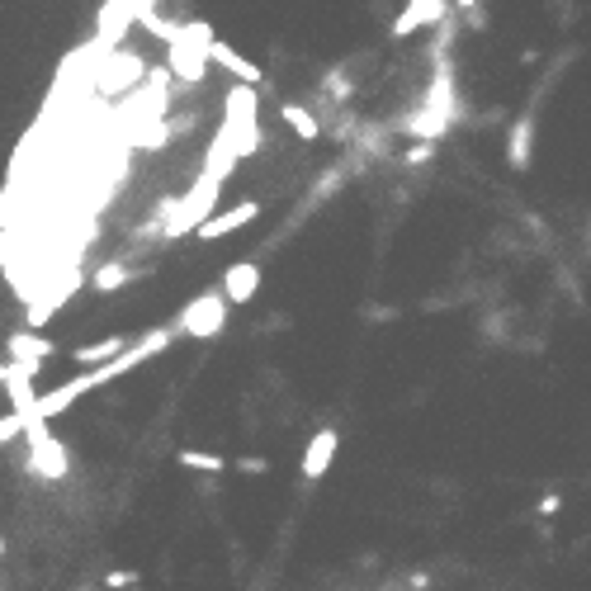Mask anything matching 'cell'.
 I'll use <instances>...</instances> for the list:
<instances>
[{
    "mask_svg": "<svg viewBox=\"0 0 591 591\" xmlns=\"http://www.w3.org/2000/svg\"><path fill=\"white\" fill-rule=\"evenodd\" d=\"M5 350H10V365L29 369V374H34V379H38V369L47 365V359L57 355V346H53V341H47L43 332H10Z\"/></svg>",
    "mask_w": 591,
    "mask_h": 591,
    "instance_id": "obj_6",
    "label": "cell"
},
{
    "mask_svg": "<svg viewBox=\"0 0 591 591\" xmlns=\"http://www.w3.org/2000/svg\"><path fill=\"white\" fill-rule=\"evenodd\" d=\"M539 511H545V516H558V511H563V497H558V492H549V497L539 502Z\"/></svg>",
    "mask_w": 591,
    "mask_h": 591,
    "instance_id": "obj_20",
    "label": "cell"
},
{
    "mask_svg": "<svg viewBox=\"0 0 591 591\" xmlns=\"http://www.w3.org/2000/svg\"><path fill=\"white\" fill-rule=\"evenodd\" d=\"M431 156H435V142H417V147H407V152H402L407 166H426Z\"/></svg>",
    "mask_w": 591,
    "mask_h": 591,
    "instance_id": "obj_19",
    "label": "cell"
},
{
    "mask_svg": "<svg viewBox=\"0 0 591 591\" xmlns=\"http://www.w3.org/2000/svg\"><path fill=\"white\" fill-rule=\"evenodd\" d=\"M279 119H284V123H289V128H293V133H299L303 142L322 138V123H317V119H313V114H308L303 105H293V100H289V105H279Z\"/></svg>",
    "mask_w": 591,
    "mask_h": 591,
    "instance_id": "obj_13",
    "label": "cell"
},
{
    "mask_svg": "<svg viewBox=\"0 0 591 591\" xmlns=\"http://www.w3.org/2000/svg\"><path fill=\"white\" fill-rule=\"evenodd\" d=\"M24 426H29V417H20V412L0 417V445H5V440H14V435H24Z\"/></svg>",
    "mask_w": 591,
    "mask_h": 591,
    "instance_id": "obj_17",
    "label": "cell"
},
{
    "mask_svg": "<svg viewBox=\"0 0 591 591\" xmlns=\"http://www.w3.org/2000/svg\"><path fill=\"white\" fill-rule=\"evenodd\" d=\"M208 47H213V29L204 20H185L180 34L166 43V57H171V76L190 80V86H204V72H208Z\"/></svg>",
    "mask_w": 591,
    "mask_h": 591,
    "instance_id": "obj_1",
    "label": "cell"
},
{
    "mask_svg": "<svg viewBox=\"0 0 591 591\" xmlns=\"http://www.w3.org/2000/svg\"><path fill=\"white\" fill-rule=\"evenodd\" d=\"M208 62H213V67H223L232 80H241V86H260V80H266V72H260L251 57H241L237 47H232V43H223V38H213Z\"/></svg>",
    "mask_w": 591,
    "mask_h": 591,
    "instance_id": "obj_8",
    "label": "cell"
},
{
    "mask_svg": "<svg viewBox=\"0 0 591 591\" xmlns=\"http://www.w3.org/2000/svg\"><path fill=\"white\" fill-rule=\"evenodd\" d=\"M469 10H478V0H454V14H469Z\"/></svg>",
    "mask_w": 591,
    "mask_h": 591,
    "instance_id": "obj_22",
    "label": "cell"
},
{
    "mask_svg": "<svg viewBox=\"0 0 591 591\" xmlns=\"http://www.w3.org/2000/svg\"><path fill=\"white\" fill-rule=\"evenodd\" d=\"M133 582H138L133 568H114V572H105V587H109V591H128Z\"/></svg>",
    "mask_w": 591,
    "mask_h": 591,
    "instance_id": "obj_18",
    "label": "cell"
},
{
    "mask_svg": "<svg viewBox=\"0 0 591 591\" xmlns=\"http://www.w3.org/2000/svg\"><path fill=\"white\" fill-rule=\"evenodd\" d=\"M223 123L232 128V138H237V161L260 152V95H256V86H232L227 90Z\"/></svg>",
    "mask_w": 591,
    "mask_h": 591,
    "instance_id": "obj_2",
    "label": "cell"
},
{
    "mask_svg": "<svg viewBox=\"0 0 591 591\" xmlns=\"http://www.w3.org/2000/svg\"><path fill=\"white\" fill-rule=\"evenodd\" d=\"M530 133H535V123H530V119H516V128H511V152H506L516 171L525 166V161H530Z\"/></svg>",
    "mask_w": 591,
    "mask_h": 591,
    "instance_id": "obj_16",
    "label": "cell"
},
{
    "mask_svg": "<svg viewBox=\"0 0 591 591\" xmlns=\"http://www.w3.org/2000/svg\"><path fill=\"white\" fill-rule=\"evenodd\" d=\"M454 14V0H407L402 14L393 20V38H412L421 29H435Z\"/></svg>",
    "mask_w": 591,
    "mask_h": 591,
    "instance_id": "obj_5",
    "label": "cell"
},
{
    "mask_svg": "<svg viewBox=\"0 0 591 591\" xmlns=\"http://www.w3.org/2000/svg\"><path fill=\"white\" fill-rule=\"evenodd\" d=\"M0 553H5V545H0Z\"/></svg>",
    "mask_w": 591,
    "mask_h": 591,
    "instance_id": "obj_23",
    "label": "cell"
},
{
    "mask_svg": "<svg viewBox=\"0 0 591 591\" xmlns=\"http://www.w3.org/2000/svg\"><path fill=\"white\" fill-rule=\"evenodd\" d=\"M260 218V204L256 199H246V204H237V208H223V213H213V218L199 227V241H218V237H227V232H241L246 223H256Z\"/></svg>",
    "mask_w": 591,
    "mask_h": 591,
    "instance_id": "obj_10",
    "label": "cell"
},
{
    "mask_svg": "<svg viewBox=\"0 0 591 591\" xmlns=\"http://www.w3.org/2000/svg\"><path fill=\"white\" fill-rule=\"evenodd\" d=\"M336 450H341V435L332 431V426H322V431L308 440V450H303V478H308V483L326 478V469H332Z\"/></svg>",
    "mask_w": 591,
    "mask_h": 591,
    "instance_id": "obj_9",
    "label": "cell"
},
{
    "mask_svg": "<svg viewBox=\"0 0 591 591\" xmlns=\"http://www.w3.org/2000/svg\"><path fill=\"white\" fill-rule=\"evenodd\" d=\"M227 293L223 289H208L199 293V299H190L185 308H180V317H175V332L180 336H190V341H208V336H218L223 326H227Z\"/></svg>",
    "mask_w": 591,
    "mask_h": 591,
    "instance_id": "obj_3",
    "label": "cell"
},
{
    "mask_svg": "<svg viewBox=\"0 0 591 591\" xmlns=\"http://www.w3.org/2000/svg\"><path fill=\"white\" fill-rule=\"evenodd\" d=\"M133 24H138L133 0H105V5H100V29H95V43H100L105 53H114V43H123V34Z\"/></svg>",
    "mask_w": 591,
    "mask_h": 591,
    "instance_id": "obj_7",
    "label": "cell"
},
{
    "mask_svg": "<svg viewBox=\"0 0 591 591\" xmlns=\"http://www.w3.org/2000/svg\"><path fill=\"white\" fill-rule=\"evenodd\" d=\"M237 469H241V473H266L270 464H266V459H237Z\"/></svg>",
    "mask_w": 591,
    "mask_h": 591,
    "instance_id": "obj_21",
    "label": "cell"
},
{
    "mask_svg": "<svg viewBox=\"0 0 591 591\" xmlns=\"http://www.w3.org/2000/svg\"><path fill=\"white\" fill-rule=\"evenodd\" d=\"M24 440H29V469H34L38 478H47V483L67 478L72 459H67V450H62V440H57L53 431H47V421L29 417V426H24Z\"/></svg>",
    "mask_w": 591,
    "mask_h": 591,
    "instance_id": "obj_4",
    "label": "cell"
},
{
    "mask_svg": "<svg viewBox=\"0 0 591 591\" xmlns=\"http://www.w3.org/2000/svg\"><path fill=\"white\" fill-rule=\"evenodd\" d=\"M175 464H180V469H190V473H223V469H227V459H223V454H213V450H180V454H175Z\"/></svg>",
    "mask_w": 591,
    "mask_h": 591,
    "instance_id": "obj_14",
    "label": "cell"
},
{
    "mask_svg": "<svg viewBox=\"0 0 591 591\" xmlns=\"http://www.w3.org/2000/svg\"><path fill=\"white\" fill-rule=\"evenodd\" d=\"M128 279H133V270H128L123 260H105V266H100V270L90 274V284L100 289V293H114V289H123Z\"/></svg>",
    "mask_w": 591,
    "mask_h": 591,
    "instance_id": "obj_15",
    "label": "cell"
},
{
    "mask_svg": "<svg viewBox=\"0 0 591 591\" xmlns=\"http://www.w3.org/2000/svg\"><path fill=\"white\" fill-rule=\"evenodd\" d=\"M133 341H123V336H105V341H90V346H80V350H72L80 365H90V369H105V365H114Z\"/></svg>",
    "mask_w": 591,
    "mask_h": 591,
    "instance_id": "obj_12",
    "label": "cell"
},
{
    "mask_svg": "<svg viewBox=\"0 0 591 591\" xmlns=\"http://www.w3.org/2000/svg\"><path fill=\"white\" fill-rule=\"evenodd\" d=\"M256 289H260V266H256V260H237V266L223 270V293H227V303H251Z\"/></svg>",
    "mask_w": 591,
    "mask_h": 591,
    "instance_id": "obj_11",
    "label": "cell"
}]
</instances>
